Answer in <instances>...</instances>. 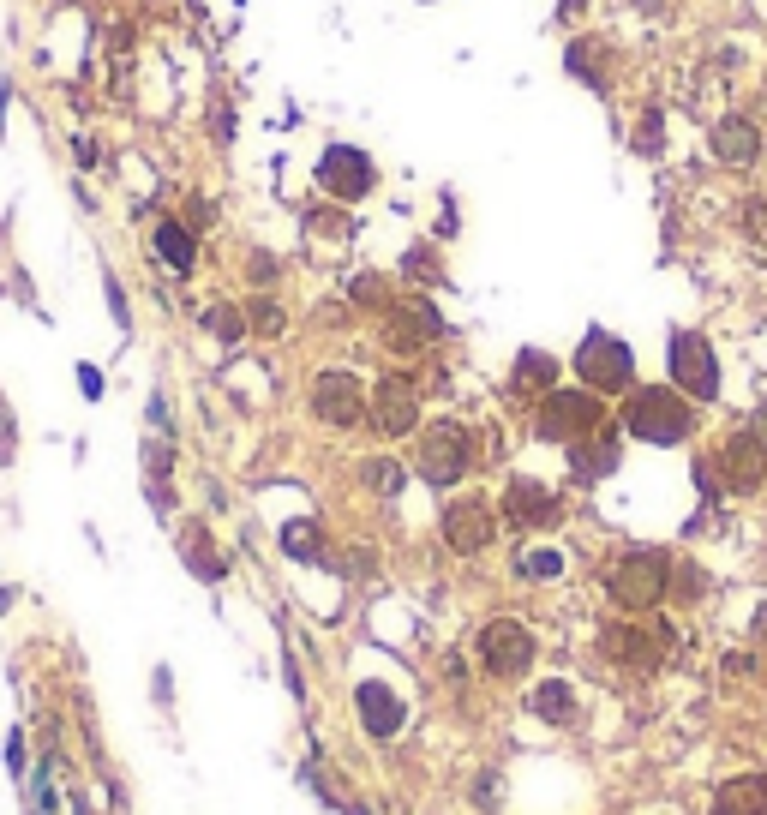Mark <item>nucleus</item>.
<instances>
[{"label": "nucleus", "instance_id": "obj_1", "mask_svg": "<svg viewBox=\"0 0 767 815\" xmlns=\"http://www.w3.org/2000/svg\"><path fill=\"white\" fill-rule=\"evenodd\" d=\"M618 426H624L630 438H642V444H690L696 426H702V414H696V402H690L684 390H672V384H636V390L624 396Z\"/></svg>", "mask_w": 767, "mask_h": 815}, {"label": "nucleus", "instance_id": "obj_2", "mask_svg": "<svg viewBox=\"0 0 767 815\" xmlns=\"http://www.w3.org/2000/svg\"><path fill=\"white\" fill-rule=\"evenodd\" d=\"M606 594H612V606H624V612H654V606L672 594V558L654 552V546L624 552V558L606 570Z\"/></svg>", "mask_w": 767, "mask_h": 815}, {"label": "nucleus", "instance_id": "obj_3", "mask_svg": "<svg viewBox=\"0 0 767 815\" xmlns=\"http://www.w3.org/2000/svg\"><path fill=\"white\" fill-rule=\"evenodd\" d=\"M576 384H588V390H600V396H624V390H636V354H630V342H618L612 330H588L582 342H576Z\"/></svg>", "mask_w": 767, "mask_h": 815}, {"label": "nucleus", "instance_id": "obj_4", "mask_svg": "<svg viewBox=\"0 0 767 815\" xmlns=\"http://www.w3.org/2000/svg\"><path fill=\"white\" fill-rule=\"evenodd\" d=\"M606 426V402H600V390H546L540 396V408H534V432L546 438V444H576V438H588V432H600Z\"/></svg>", "mask_w": 767, "mask_h": 815}, {"label": "nucleus", "instance_id": "obj_5", "mask_svg": "<svg viewBox=\"0 0 767 815\" xmlns=\"http://www.w3.org/2000/svg\"><path fill=\"white\" fill-rule=\"evenodd\" d=\"M666 372H672V390H684L690 402H720V354L702 330L666 336Z\"/></svg>", "mask_w": 767, "mask_h": 815}, {"label": "nucleus", "instance_id": "obj_6", "mask_svg": "<svg viewBox=\"0 0 767 815\" xmlns=\"http://www.w3.org/2000/svg\"><path fill=\"white\" fill-rule=\"evenodd\" d=\"M414 468H420V480L426 486H456L468 468H474V438H468V426H456V420H432L426 432H420V456H414Z\"/></svg>", "mask_w": 767, "mask_h": 815}, {"label": "nucleus", "instance_id": "obj_7", "mask_svg": "<svg viewBox=\"0 0 767 815\" xmlns=\"http://www.w3.org/2000/svg\"><path fill=\"white\" fill-rule=\"evenodd\" d=\"M498 504L492 498H480V492H468V498H456L450 510H444V522H438V534H444V546L456 552V558H480L492 540H498Z\"/></svg>", "mask_w": 767, "mask_h": 815}, {"label": "nucleus", "instance_id": "obj_8", "mask_svg": "<svg viewBox=\"0 0 767 815\" xmlns=\"http://www.w3.org/2000/svg\"><path fill=\"white\" fill-rule=\"evenodd\" d=\"M366 420H372V432H378V438H408V432L420 426V384H414V378H402V372H384V378L372 384V408H366Z\"/></svg>", "mask_w": 767, "mask_h": 815}, {"label": "nucleus", "instance_id": "obj_9", "mask_svg": "<svg viewBox=\"0 0 767 815\" xmlns=\"http://www.w3.org/2000/svg\"><path fill=\"white\" fill-rule=\"evenodd\" d=\"M534 654H540V642H534V630L516 624V618H492V624L480 630V666H486L492 678H522V672L534 666Z\"/></svg>", "mask_w": 767, "mask_h": 815}, {"label": "nucleus", "instance_id": "obj_10", "mask_svg": "<svg viewBox=\"0 0 767 815\" xmlns=\"http://www.w3.org/2000/svg\"><path fill=\"white\" fill-rule=\"evenodd\" d=\"M714 468H720V486H726V492L750 498V492H762L767 486V444L756 438V432H732V438L720 444Z\"/></svg>", "mask_w": 767, "mask_h": 815}, {"label": "nucleus", "instance_id": "obj_11", "mask_svg": "<svg viewBox=\"0 0 767 815\" xmlns=\"http://www.w3.org/2000/svg\"><path fill=\"white\" fill-rule=\"evenodd\" d=\"M318 186H324V198H336V204L366 198V192H372V162H366V150L330 144V150L318 156Z\"/></svg>", "mask_w": 767, "mask_h": 815}, {"label": "nucleus", "instance_id": "obj_12", "mask_svg": "<svg viewBox=\"0 0 767 815\" xmlns=\"http://www.w3.org/2000/svg\"><path fill=\"white\" fill-rule=\"evenodd\" d=\"M312 414L324 426H360L366 420V390L354 372H318L312 378Z\"/></svg>", "mask_w": 767, "mask_h": 815}, {"label": "nucleus", "instance_id": "obj_13", "mask_svg": "<svg viewBox=\"0 0 767 815\" xmlns=\"http://www.w3.org/2000/svg\"><path fill=\"white\" fill-rule=\"evenodd\" d=\"M600 654H606L612 666H630V672H654V666L666 660V648H660L642 624H624V618H612V624L600 630Z\"/></svg>", "mask_w": 767, "mask_h": 815}, {"label": "nucleus", "instance_id": "obj_14", "mask_svg": "<svg viewBox=\"0 0 767 815\" xmlns=\"http://www.w3.org/2000/svg\"><path fill=\"white\" fill-rule=\"evenodd\" d=\"M354 708H360V732L372 738V744H390L396 732H402V720H408V708H402V696L390 690V684H360L354 690Z\"/></svg>", "mask_w": 767, "mask_h": 815}, {"label": "nucleus", "instance_id": "obj_15", "mask_svg": "<svg viewBox=\"0 0 767 815\" xmlns=\"http://www.w3.org/2000/svg\"><path fill=\"white\" fill-rule=\"evenodd\" d=\"M708 150H714V162H726V168H750V162L762 156V126H756L750 114H720L714 132H708Z\"/></svg>", "mask_w": 767, "mask_h": 815}, {"label": "nucleus", "instance_id": "obj_16", "mask_svg": "<svg viewBox=\"0 0 767 815\" xmlns=\"http://www.w3.org/2000/svg\"><path fill=\"white\" fill-rule=\"evenodd\" d=\"M498 516H504L510 528H552V522H558V498H552L540 480H510Z\"/></svg>", "mask_w": 767, "mask_h": 815}, {"label": "nucleus", "instance_id": "obj_17", "mask_svg": "<svg viewBox=\"0 0 767 815\" xmlns=\"http://www.w3.org/2000/svg\"><path fill=\"white\" fill-rule=\"evenodd\" d=\"M150 246H156V258H162L174 276H192V270H198V234H192L180 216H162L156 234H150Z\"/></svg>", "mask_w": 767, "mask_h": 815}, {"label": "nucleus", "instance_id": "obj_18", "mask_svg": "<svg viewBox=\"0 0 767 815\" xmlns=\"http://www.w3.org/2000/svg\"><path fill=\"white\" fill-rule=\"evenodd\" d=\"M612 468H618V432L612 426H600V432H588V438L570 444V474L576 480H600Z\"/></svg>", "mask_w": 767, "mask_h": 815}, {"label": "nucleus", "instance_id": "obj_19", "mask_svg": "<svg viewBox=\"0 0 767 815\" xmlns=\"http://www.w3.org/2000/svg\"><path fill=\"white\" fill-rule=\"evenodd\" d=\"M180 558H186V570H192L198 582H210V588L228 576V558L210 546V528H204V522H192V528L180 534Z\"/></svg>", "mask_w": 767, "mask_h": 815}, {"label": "nucleus", "instance_id": "obj_20", "mask_svg": "<svg viewBox=\"0 0 767 815\" xmlns=\"http://www.w3.org/2000/svg\"><path fill=\"white\" fill-rule=\"evenodd\" d=\"M714 815H767V774H738L714 792Z\"/></svg>", "mask_w": 767, "mask_h": 815}, {"label": "nucleus", "instance_id": "obj_21", "mask_svg": "<svg viewBox=\"0 0 767 815\" xmlns=\"http://www.w3.org/2000/svg\"><path fill=\"white\" fill-rule=\"evenodd\" d=\"M510 390H516V396H546V390H558V360H552L546 348H522V354H516V372H510Z\"/></svg>", "mask_w": 767, "mask_h": 815}, {"label": "nucleus", "instance_id": "obj_22", "mask_svg": "<svg viewBox=\"0 0 767 815\" xmlns=\"http://www.w3.org/2000/svg\"><path fill=\"white\" fill-rule=\"evenodd\" d=\"M564 72H570V78H582L588 90H606V84H612V72H606V42L576 36V42L564 48Z\"/></svg>", "mask_w": 767, "mask_h": 815}, {"label": "nucleus", "instance_id": "obj_23", "mask_svg": "<svg viewBox=\"0 0 767 815\" xmlns=\"http://www.w3.org/2000/svg\"><path fill=\"white\" fill-rule=\"evenodd\" d=\"M528 708H534L546 726H570V720H576V690H570L564 678H546L540 690H528Z\"/></svg>", "mask_w": 767, "mask_h": 815}, {"label": "nucleus", "instance_id": "obj_24", "mask_svg": "<svg viewBox=\"0 0 767 815\" xmlns=\"http://www.w3.org/2000/svg\"><path fill=\"white\" fill-rule=\"evenodd\" d=\"M282 552H288L294 564H324V558H330V552H324V528H318L312 516H300V522L282 528Z\"/></svg>", "mask_w": 767, "mask_h": 815}, {"label": "nucleus", "instance_id": "obj_25", "mask_svg": "<svg viewBox=\"0 0 767 815\" xmlns=\"http://www.w3.org/2000/svg\"><path fill=\"white\" fill-rule=\"evenodd\" d=\"M360 480H366L372 492L396 498V492H402V462H390V456H366V462H360Z\"/></svg>", "mask_w": 767, "mask_h": 815}, {"label": "nucleus", "instance_id": "obj_26", "mask_svg": "<svg viewBox=\"0 0 767 815\" xmlns=\"http://www.w3.org/2000/svg\"><path fill=\"white\" fill-rule=\"evenodd\" d=\"M354 306H366V312H390L396 306V294H390V282L384 276H354Z\"/></svg>", "mask_w": 767, "mask_h": 815}, {"label": "nucleus", "instance_id": "obj_27", "mask_svg": "<svg viewBox=\"0 0 767 815\" xmlns=\"http://www.w3.org/2000/svg\"><path fill=\"white\" fill-rule=\"evenodd\" d=\"M204 330H210L216 342H240V336H246V312H240V306H210V312H204Z\"/></svg>", "mask_w": 767, "mask_h": 815}, {"label": "nucleus", "instance_id": "obj_28", "mask_svg": "<svg viewBox=\"0 0 767 815\" xmlns=\"http://www.w3.org/2000/svg\"><path fill=\"white\" fill-rule=\"evenodd\" d=\"M174 474V450L162 438H144V486H168Z\"/></svg>", "mask_w": 767, "mask_h": 815}, {"label": "nucleus", "instance_id": "obj_29", "mask_svg": "<svg viewBox=\"0 0 767 815\" xmlns=\"http://www.w3.org/2000/svg\"><path fill=\"white\" fill-rule=\"evenodd\" d=\"M558 570H564V558H558V552H528V546L516 552V576H534V582H546V576H558Z\"/></svg>", "mask_w": 767, "mask_h": 815}, {"label": "nucleus", "instance_id": "obj_30", "mask_svg": "<svg viewBox=\"0 0 767 815\" xmlns=\"http://www.w3.org/2000/svg\"><path fill=\"white\" fill-rule=\"evenodd\" d=\"M6 774L24 786V774H30V744H24V726H6Z\"/></svg>", "mask_w": 767, "mask_h": 815}, {"label": "nucleus", "instance_id": "obj_31", "mask_svg": "<svg viewBox=\"0 0 767 815\" xmlns=\"http://www.w3.org/2000/svg\"><path fill=\"white\" fill-rule=\"evenodd\" d=\"M246 330H258V336H282V306H276V300H252Z\"/></svg>", "mask_w": 767, "mask_h": 815}, {"label": "nucleus", "instance_id": "obj_32", "mask_svg": "<svg viewBox=\"0 0 767 815\" xmlns=\"http://www.w3.org/2000/svg\"><path fill=\"white\" fill-rule=\"evenodd\" d=\"M660 126H666V114H660V108H648V114H642V126H636V150H642V156H660Z\"/></svg>", "mask_w": 767, "mask_h": 815}, {"label": "nucleus", "instance_id": "obj_33", "mask_svg": "<svg viewBox=\"0 0 767 815\" xmlns=\"http://www.w3.org/2000/svg\"><path fill=\"white\" fill-rule=\"evenodd\" d=\"M402 276H408V282H438V258H432L426 246H414V252L402 258Z\"/></svg>", "mask_w": 767, "mask_h": 815}, {"label": "nucleus", "instance_id": "obj_34", "mask_svg": "<svg viewBox=\"0 0 767 815\" xmlns=\"http://www.w3.org/2000/svg\"><path fill=\"white\" fill-rule=\"evenodd\" d=\"M102 294H108V312H114V324H120V330H132V306H126V288L114 282V270H102Z\"/></svg>", "mask_w": 767, "mask_h": 815}, {"label": "nucleus", "instance_id": "obj_35", "mask_svg": "<svg viewBox=\"0 0 767 815\" xmlns=\"http://www.w3.org/2000/svg\"><path fill=\"white\" fill-rule=\"evenodd\" d=\"M12 456H18V420H12V408L0 396V468H12Z\"/></svg>", "mask_w": 767, "mask_h": 815}, {"label": "nucleus", "instance_id": "obj_36", "mask_svg": "<svg viewBox=\"0 0 767 815\" xmlns=\"http://www.w3.org/2000/svg\"><path fill=\"white\" fill-rule=\"evenodd\" d=\"M672 576H678V600H696L708 582H702V570L696 564H672Z\"/></svg>", "mask_w": 767, "mask_h": 815}, {"label": "nucleus", "instance_id": "obj_37", "mask_svg": "<svg viewBox=\"0 0 767 815\" xmlns=\"http://www.w3.org/2000/svg\"><path fill=\"white\" fill-rule=\"evenodd\" d=\"M312 228H318V234H336V240H342V234H348V216H342V210H312Z\"/></svg>", "mask_w": 767, "mask_h": 815}, {"label": "nucleus", "instance_id": "obj_38", "mask_svg": "<svg viewBox=\"0 0 767 815\" xmlns=\"http://www.w3.org/2000/svg\"><path fill=\"white\" fill-rule=\"evenodd\" d=\"M78 390H84V402H102V372H96V366H78Z\"/></svg>", "mask_w": 767, "mask_h": 815}, {"label": "nucleus", "instance_id": "obj_39", "mask_svg": "<svg viewBox=\"0 0 767 815\" xmlns=\"http://www.w3.org/2000/svg\"><path fill=\"white\" fill-rule=\"evenodd\" d=\"M252 282H276V258L270 252H252Z\"/></svg>", "mask_w": 767, "mask_h": 815}, {"label": "nucleus", "instance_id": "obj_40", "mask_svg": "<svg viewBox=\"0 0 767 815\" xmlns=\"http://www.w3.org/2000/svg\"><path fill=\"white\" fill-rule=\"evenodd\" d=\"M150 426H156V432H174V420H168V402H162V396H150Z\"/></svg>", "mask_w": 767, "mask_h": 815}, {"label": "nucleus", "instance_id": "obj_41", "mask_svg": "<svg viewBox=\"0 0 767 815\" xmlns=\"http://www.w3.org/2000/svg\"><path fill=\"white\" fill-rule=\"evenodd\" d=\"M150 690H156V702H162V708H168V702H174V678H168V672H162V666H156V678H150Z\"/></svg>", "mask_w": 767, "mask_h": 815}, {"label": "nucleus", "instance_id": "obj_42", "mask_svg": "<svg viewBox=\"0 0 767 815\" xmlns=\"http://www.w3.org/2000/svg\"><path fill=\"white\" fill-rule=\"evenodd\" d=\"M756 642H762V648H767V600H762V606H756Z\"/></svg>", "mask_w": 767, "mask_h": 815}, {"label": "nucleus", "instance_id": "obj_43", "mask_svg": "<svg viewBox=\"0 0 767 815\" xmlns=\"http://www.w3.org/2000/svg\"><path fill=\"white\" fill-rule=\"evenodd\" d=\"M750 432H756V438H762V444H767V402H762V408H756V426H750Z\"/></svg>", "mask_w": 767, "mask_h": 815}, {"label": "nucleus", "instance_id": "obj_44", "mask_svg": "<svg viewBox=\"0 0 767 815\" xmlns=\"http://www.w3.org/2000/svg\"><path fill=\"white\" fill-rule=\"evenodd\" d=\"M6 96H12V84L0 78V126H6Z\"/></svg>", "mask_w": 767, "mask_h": 815}, {"label": "nucleus", "instance_id": "obj_45", "mask_svg": "<svg viewBox=\"0 0 767 815\" xmlns=\"http://www.w3.org/2000/svg\"><path fill=\"white\" fill-rule=\"evenodd\" d=\"M12 600H18V588H0V612H6V606H12Z\"/></svg>", "mask_w": 767, "mask_h": 815}, {"label": "nucleus", "instance_id": "obj_46", "mask_svg": "<svg viewBox=\"0 0 767 815\" xmlns=\"http://www.w3.org/2000/svg\"><path fill=\"white\" fill-rule=\"evenodd\" d=\"M582 6H588V0H558V12H582Z\"/></svg>", "mask_w": 767, "mask_h": 815}, {"label": "nucleus", "instance_id": "obj_47", "mask_svg": "<svg viewBox=\"0 0 767 815\" xmlns=\"http://www.w3.org/2000/svg\"><path fill=\"white\" fill-rule=\"evenodd\" d=\"M30 815H36V810H30Z\"/></svg>", "mask_w": 767, "mask_h": 815}]
</instances>
